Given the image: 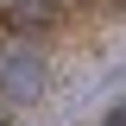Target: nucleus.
<instances>
[{
    "instance_id": "obj_1",
    "label": "nucleus",
    "mask_w": 126,
    "mask_h": 126,
    "mask_svg": "<svg viewBox=\"0 0 126 126\" xmlns=\"http://www.w3.org/2000/svg\"><path fill=\"white\" fill-rule=\"evenodd\" d=\"M0 94H6L13 107H32V101L44 94V57L32 44H19V50L0 57Z\"/></svg>"
},
{
    "instance_id": "obj_2",
    "label": "nucleus",
    "mask_w": 126,
    "mask_h": 126,
    "mask_svg": "<svg viewBox=\"0 0 126 126\" xmlns=\"http://www.w3.org/2000/svg\"><path fill=\"white\" fill-rule=\"evenodd\" d=\"M0 25L6 32H44V25H57V0H0Z\"/></svg>"
},
{
    "instance_id": "obj_3",
    "label": "nucleus",
    "mask_w": 126,
    "mask_h": 126,
    "mask_svg": "<svg viewBox=\"0 0 126 126\" xmlns=\"http://www.w3.org/2000/svg\"><path fill=\"white\" fill-rule=\"evenodd\" d=\"M107 120H113V126H126V101H120V107H113V113H107Z\"/></svg>"
},
{
    "instance_id": "obj_4",
    "label": "nucleus",
    "mask_w": 126,
    "mask_h": 126,
    "mask_svg": "<svg viewBox=\"0 0 126 126\" xmlns=\"http://www.w3.org/2000/svg\"><path fill=\"white\" fill-rule=\"evenodd\" d=\"M101 126H113V120H101Z\"/></svg>"
}]
</instances>
